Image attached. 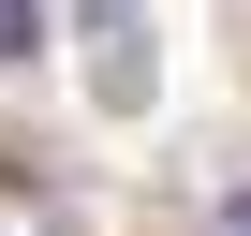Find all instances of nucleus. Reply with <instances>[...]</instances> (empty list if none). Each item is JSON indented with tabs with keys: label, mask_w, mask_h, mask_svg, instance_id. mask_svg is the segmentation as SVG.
<instances>
[{
	"label": "nucleus",
	"mask_w": 251,
	"mask_h": 236,
	"mask_svg": "<svg viewBox=\"0 0 251 236\" xmlns=\"http://www.w3.org/2000/svg\"><path fill=\"white\" fill-rule=\"evenodd\" d=\"M59 15L89 30V103H103V118H148V74H163L148 0H59Z\"/></svg>",
	"instance_id": "obj_1"
},
{
	"label": "nucleus",
	"mask_w": 251,
	"mask_h": 236,
	"mask_svg": "<svg viewBox=\"0 0 251 236\" xmlns=\"http://www.w3.org/2000/svg\"><path fill=\"white\" fill-rule=\"evenodd\" d=\"M45 45V0H0V59H30Z\"/></svg>",
	"instance_id": "obj_2"
},
{
	"label": "nucleus",
	"mask_w": 251,
	"mask_h": 236,
	"mask_svg": "<svg viewBox=\"0 0 251 236\" xmlns=\"http://www.w3.org/2000/svg\"><path fill=\"white\" fill-rule=\"evenodd\" d=\"M222 236H251V192H222Z\"/></svg>",
	"instance_id": "obj_3"
}]
</instances>
